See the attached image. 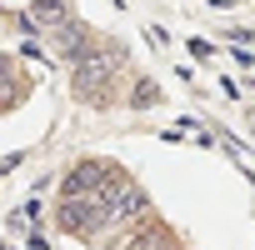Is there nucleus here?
<instances>
[{
  "label": "nucleus",
  "instance_id": "nucleus-3",
  "mask_svg": "<svg viewBox=\"0 0 255 250\" xmlns=\"http://www.w3.org/2000/svg\"><path fill=\"white\" fill-rule=\"evenodd\" d=\"M110 175H115L110 165H100V160H85V165H75V170L65 175V185H60V190H65V200H80V195H100Z\"/></svg>",
  "mask_w": 255,
  "mask_h": 250
},
{
  "label": "nucleus",
  "instance_id": "nucleus-4",
  "mask_svg": "<svg viewBox=\"0 0 255 250\" xmlns=\"http://www.w3.org/2000/svg\"><path fill=\"white\" fill-rule=\"evenodd\" d=\"M30 20H35V30H65L70 25V5L65 0H40V5H30Z\"/></svg>",
  "mask_w": 255,
  "mask_h": 250
},
{
  "label": "nucleus",
  "instance_id": "nucleus-5",
  "mask_svg": "<svg viewBox=\"0 0 255 250\" xmlns=\"http://www.w3.org/2000/svg\"><path fill=\"white\" fill-rule=\"evenodd\" d=\"M145 205H150V200H145V190H140V185H130V190L120 195V205H115V220H120V225H125V220H135V215H145Z\"/></svg>",
  "mask_w": 255,
  "mask_h": 250
},
{
  "label": "nucleus",
  "instance_id": "nucleus-1",
  "mask_svg": "<svg viewBox=\"0 0 255 250\" xmlns=\"http://www.w3.org/2000/svg\"><path fill=\"white\" fill-rule=\"evenodd\" d=\"M110 85H115V55H110V50L75 65V95H80V100L105 105V100H110Z\"/></svg>",
  "mask_w": 255,
  "mask_h": 250
},
{
  "label": "nucleus",
  "instance_id": "nucleus-2",
  "mask_svg": "<svg viewBox=\"0 0 255 250\" xmlns=\"http://www.w3.org/2000/svg\"><path fill=\"white\" fill-rule=\"evenodd\" d=\"M115 210L100 200V195H80V200H60V225L70 235H95L100 225H110Z\"/></svg>",
  "mask_w": 255,
  "mask_h": 250
},
{
  "label": "nucleus",
  "instance_id": "nucleus-6",
  "mask_svg": "<svg viewBox=\"0 0 255 250\" xmlns=\"http://www.w3.org/2000/svg\"><path fill=\"white\" fill-rule=\"evenodd\" d=\"M120 250H160V230H140L135 240H125Z\"/></svg>",
  "mask_w": 255,
  "mask_h": 250
}]
</instances>
